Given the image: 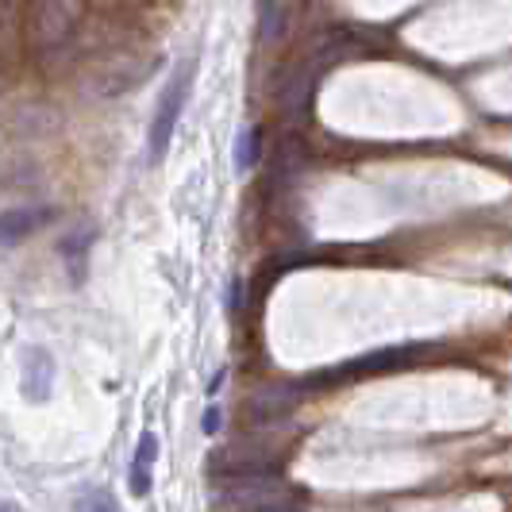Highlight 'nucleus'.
Here are the masks:
<instances>
[{
  "label": "nucleus",
  "instance_id": "0eeeda50",
  "mask_svg": "<svg viewBox=\"0 0 512 512\" xmlns=\"http://www.w3.org/2000/svg\"><path fill=\"white\" fill-rule=\"evenodd\" d=\"M412 351H416V347H385V351L370 355V359L347 362V366H339V370H328L324 378H351V374H378V370H393V366H409Z\"/></svg>",
  "mask_w": 512,
  "mask_h": 512
},
{
  "label": "nucleus",
  "instance_id": "ddd939ff",
  "mask_svg": "<svg viewBox=\"0 0 512 512\" xmlns=\"http://www.w3.org/2000/svg\"><path fill=\"white\" fill-rule=\"evenodd\" d=\"M258 128H243L239 131V139H235V170L243 174V170H251L258 162Z\"/></svg>",
  "mask_w": 512,
  "mask_h": 512
},
{
  "label": "nucleus",
  "instance_id": "9b49d317",
  "mask_svg": "<svg viewBox=\"0 0 512 512\" xmlns=\"http://www.w3.org/2000/svg\"><path fill=\"white\" fill-rule=\"evenodd\" d=\"M62 258H66V270H70V278L74 282H81V274H85V255H89V231L85 228H77L70 231L66 239H62Z\"/></svg>",
  "mask_w": 512,
  "mask_h": 512
},
{
  "label": "nucleus",
  "instance_id": "2eb2a0df",
  "mask_svg": "<svg viewBox=\"0 0 512 512\" xmlns=\"http://www.w3.org/2000/svg\"><path fill=\"white\" fill-rule=\"evenodd\" d=\"M220 424H224V416H220V409L212 405V409L205 412V420H201V432H205V436H216V432H220Z\"/></svg>",
  "mask_w": 512,
  "mask_h": 512
},
{
  "label": "nucleus",
  "instance_id": "f257e3e1",
  "mask_svg": "<svg viewBox=\"0 0 512 512\" xmlns=\"http://www.w3.org/2000/svg\"><path fill=\"white\" fill-rule=\"evenodd\" d=\"M293 489L282 478L270 474H235V478H220V486H212V501L235 512L251 509H289L293 505Z\"/></svg>",
  "mask_w": 512,
  "mask_h": 512
},
{
  "label": "nucleus",
  "instance_id": "7ed1b4c3",
  "mask_svg": "<svg viewBox=\"0 0 512 512\" xmlns=\"http://www.w3.org/2000/svg\"><path fill=\"white\" fill-rule=\"evenodd\" d=\"M208 470L216 478H235V474H270L278 470V455L270 447H255V443H243V447H228L220 455L208 459Z\"/></svg>",
  "mask_w": 512,
  "mask_h": 512
},
{
  "label": "nucleus",
  "instance_id": "f8f14e48",
  "mask_svg": "<svg viewBox=\"0 0 512 512\" xmlns=\"http://www.w3.org/2000/svg\"><path fill=\"white\" fill-rule=\"evenodd\" d=\"M258 39L270 47L282 39V8L278 0H262V12H258Z\"/></svg>",
  "mask_w": 512,
  "mask_h": 512
},
{
  "label": "nucleus",
  "instance_id": "4468645a",
  "mask_svg": "<svg viewBox=\"0 0 512 512\" xmlns=\"http://www.w3.org/2000/svg\"><path fill=\"white\" fill-rule=\"evenodd\" d=\"M74 512H120L108 489H85L74 501Z\"/></svg>",
  "mask_w": 512,
  "mask_h": 512
},
{
  "label": "nucleus",
  "instance_id": "20e7f679",
  "mask_svg": "<svg viewBox=\"0 0 512 512\" xmlns=\"http://www.w3.org/2000/svg\"><path fill=\"white\" fill-rule=\"evenodd\" d=\"M316 62L308 66H297L293 74H285L278 81V108L285 112V120H305L308 116V104H312V89H316Z\"/></svg>",
  "mask_w": 512,
  "mask_h": 512
},
{
  "label": "nucleus",
  "instance_id": "f3484780",
  "mask_svg": "<svg viewBox=\"0 0 512 512\" xmlns=\"http://www.w3.org/2000/svg\"><path fill=\"white\" fill-rule=\"evenodd\" d=\"M97 4H104V8H120V4H135V0H97Z\"/></svg>",
  "mask_w": 512,
  "mask_h": 512
},
{
  "label": "nucleus",
  "instance_id": "a211bd4d",
  "mask_svg": "<svg viewBox=\"0 0 512 512\" xmlns=\"http://www.w3.org/2000/svg\"><path fill=\"white\" fill-rule=\"evenodd\" d=\"M251 512H293V509H251Z\"/></svg>",
  "mask_w": 512,
  "mask_h": 512
},
{
  "label": "nucleus",
  "instance_id": "dca6fc26",
  "mask_svg": "<svg viewBox=\"0 0 512 512\" xmlns=\"http://www.w3.org/2000/svg\"><path fill=\"white\" fill-rule=\"evenodd\" d=\"M220 385H224V370H220V374H216V378H212V382H208V393H216V389H220Z\"/></svg>",
  "mask_w": 512,
  "mask_h": 512
},
{
  "label": "nucleus",
  "instance_id": "423d86ee",
  "mask_svg": "<svg viewBox=\"0 0 512 512\" xmlns=\"http://www.w3.org/2000/svg\"><path fill=\"white\" fill-rule=\"evenodd\" d=\"M77 16V0H39V39L58 43Z\"/></svg>",
  "mask_w": 512,
  "mask_h": 512
},
{
  "label": "nucleus",
  "instance_id": "1a4fd4ad",
  "mask_svg": "<svg viewBox=\"0 0 512 512\" xmlns=\"http://www.w3.org/2000/svg\"><path fill=\"white\" fill-rule=\"evenodd\" d=\"M51 220V208H8L4 216V243L12 247L20 235H31L35 228H43Z\"/></svg>",
  "mask_w": 512,
  "mask_h": 512
},
{
  "label": "nucleus",
  "instance_id": "f03ea898",
  "mask_svg": "<svg viewBox=\"0 0 512 512\" xmlns=\"http://www.w3.org/2000/svg\"><path fill=\"white\" fill-rule=\"evenodd\" d=\"M193 74H197L193 62L178 66V70L170 74V81H166L162 97H158V108H154V116H151V131H147V158H151V162H162V154L170 151V139H174V128H178V120H181V108H185L189 89H193Z\"/></svg>",
  "mask_w": 512,
  "mask_h": 512
},
{
  "label": "nucleus",
  "instance_id": "9d476101",
  "mask_svg": "<svg viewBox=\"0 0 512 512\" xmlns=\"http://www.w3.org/2000/svg\"><path fill=\"white\" fill-rule=\"evenodd\" d=\"M293 397H297L293 385H270V389H262L255 401H251V412H255V420H274V416L289 412Z\"/></svg>",
  "mask_w": 512,
  "mask_h": 512
},
{
  "label": "nucleus",
  "instance_id": "39448f33",
  "mask_svg": "<svg viewBox=\"0 0 512 512\" xmlns=\"http://www.w3.org/2000/svg\"><path fill=\"white\" fill-rule=\"evenodd\" d=\"M54 385V359L43 347H31L24 355V393L27 401H47Z\"/></svg>",
  "mask_w": 512,
  "mask_h": 512
},
{
  "label": "nucleus",
  "instance_id": "6e6552de",
  "mask_svg": "<svg viewBox=\"0 0 512 512\" xmlns=\"http://www.w3.org/2000/svg\"><path fill=\"white\" fill-rule=\"evenodd\" d=\"M158 455V439L151 432H143L139 447H135V459H131V493L135 497H147L151 493V466Z\"/></svg>",
  "mask_w": 512,
  "mask_h": 512
}]
</instances>
